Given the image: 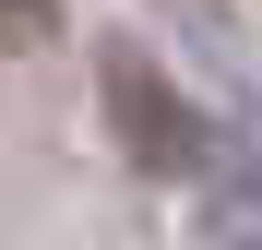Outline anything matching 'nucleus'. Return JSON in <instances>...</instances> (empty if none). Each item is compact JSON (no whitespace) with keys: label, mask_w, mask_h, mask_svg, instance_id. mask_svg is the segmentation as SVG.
Returning a JSON list of instances; mask_svg holds the SVG:
<instances>
[{"label":"nucleus","mask_w":262,"mask_h":250,"mask_svg":"<svg viewBox=\"0 0 262 250\" xmlns=\"http://www.w3.org/2000/svg\"><path fill=\"white\" fill-rule=\"evenodd\" d=\"M96 72H107V131H119V155L143 167V179H191V167L214 155L203 107H191V96H179V83H167L143 48H107Z\"/></svg>","instance_id":"f257e3e1"},{"label":"nucleus","mask_w":262,"mask_h":250,"mask_svg":"<svg viewBox=\"0 0 262 250\" xmlns=\"http://www.w3.org/2000/svg\"><path fill=\"white\" fill-rule=\"evenodd\" d=\"M36 36H60V0H0V48H36Z\"/></svg>","instance_id":"f03ea898"}]
</instances>
